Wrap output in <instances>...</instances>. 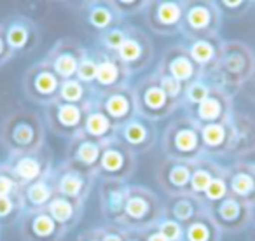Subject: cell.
<instances>
[{
	"label": "cell",
	"instance_id": "6da1fadb",
	"mask_svg": "<svg viewBox=\"0 0 255 241\" xmlns=\"http://www.w3.org/2000/svg\"><path fill=\"white\" fill-rule=\"evenodd\" d=\"M255 70V53L241 40H224L220 60L212 70L205 72L203 79L212 88L226 95L236 96L241 86Z\"/></svg>",
	"mask_w": 255,
	"mask_h": 241
},
{
	"label": "cell",
	"instance_id": "7a4b0ae2",
	"mask_svg": "<svg viewBox=\"0 0 255 241\" xmlns=\"http://www.w3.org/2000/svg\"><path fill=\"white\" fill-rule=\"evenodd\" d=\"M0 142L9 154L37 152L46 143L44 119L30 110H16L9 114L0 128Z\"/></svg>",
	"mask_w": 255,
	"mask_h": 241
},
{
	"label": "cell",
	"instance_id": "3957f363",
	"mask_svg": "<svg viewBox=\"0 0 255 241\" xmlns=\"http://www.w3.org/2000/svg\"><path fill=\"white\" fill-rule=\"evenodd\" d=\"M161 147L168 159L196 163L198 159L205 157L201 126L189 116L175 117L164 129Z\"/></svg>",
	"mask_w": 255,
	"mask_h": 241
},
{
	"label": "cell",
	"instance_id": "277c9868",
	"mask_svg": "<svg viewBox=\"0 0 255 241\" xmlns=\"http://www.w3.org/2000/svg\"><path fill=\"white\" fill-rule=\"evenodd\" d=\"M164 217V205L159 196L143 185H131L123 217L117 226L124 231H143L156 227Z\"/></svg>",
	"mask_w": 255,
	"mask_h": 241
},
{
	"label": "cell",
	"instance_id": "5b68a950",
	"mask_svg": "<svg viewBox=\"0 0 255 241\" xmlns=\"http://www.w3.org/2000/svg\"><path fill=\"white\" fill-rule=\"evenodd\" d=\"M222 14L215 0H184V19L180 32L187 42L219 35Z\"/></svg>",
	"mask_w": 255,
	"mask_h": 241
},
{
	"label": "cell",
	"instance_id": "8992f818",
	"mask_svg": "<svg viewBox=\"0 0 255 241\" xmlns=\"http://www.w3.org/2000/svg\"><path fill=\"white\" fill-rule=\"evenodd\" d=\"M131 89L133 98H135L136 116L143 117L147 120H152V122L166 119L180 107V103L171 100L163 91V88L159 86L154 75L140 79Z\"/></svg>",
	"mask_w": 255,
	"mask_h": 241
},
{
	"label": "cell",
	"instance_id": "52a82bcc",
	"mask_svg": "<svg viewBox=\"0 0 255 241\" xmlns=\"http://www.w3.org/2000/svg\"><path fill=\"white\" fill-rule=\"evenodd\" d=\"M61 79L54 74V70L46 61L33 63L23 75V93L33 103L47 107L49 103L56 102L60 95Z\"/></svg>",
	"mask_w": 255,
	"mask_h": 241
},
{
	"label": "cell",
	"instance_id": "ba28073f",
	"mask_svg": "<svg viewBox=\"0 0 255 241\" xmlns=\"http://www.w3.org/2000/svg\"><path fill=\"white\" fill-rule=\"evenodd\" d=\"M44 124L61 138L72 140L82 131L84 117L91 107H81L65 103L61 100L44 107Z\"/></svg>",
	"mask_w": 255,
	"mask_h": 241
},
{
	"label": "cell",
	"instance_id": "9c48e42d",
	"mask_svg": "<svg viewBox=\"0 0 255 241\" xmlns=\"http://www.w3.org/2000/svg\"><path fill=\"white\" fill-rule=\"evenodd\" d=\"M136 171V156L128 150L119 140H112L103 145L96 178L100 180L128 182Z\"/></svg>",
	"mask_w": 255,
	"mask_h": 241
},
{
	"label": "cell",
	"instance_id": "30bf717a",
	"mask_svg": "<svg viewBox=\"0 0 255 241\" xmlns=\"http://www.w3.org/2000/svg\"><path fill=\"white\" fill-rule=\"evenodd\" d=\"M206 213L222 233H240L254 222L252 206L231 194L215 205L206 206Z\"/></svg>",
	"mask_w": 255,
	"mask_h": 241
},
{
	"label": "cell",
	"instance_id": "8fae6325",
	"mask_svg": "<svg viewBox=\"0 0 255 241\" xmlns=\"http://www.w3.org/2000/svg\"><path fill=\"white\" fill-rule=\"evenodd\" d=\"M145 25L157 35H175L184 19V0H149L143 12Z\"/></svg>",
	"mask_w": 255,
	"mask_h": 241
},
{
	"label": "cell",
	"instance_id": "7c38bea8",
	"mask_svg": "<svg viewBox=\"0 0 255 241\" xmlns=\"http://www.w3.org/2000/svg\"><path fill=\"white\" fill-rule=\"evenodd\" d=\"M117 60L126 67L129 74H138L145 70L150 65L154 56L152 40L147 37V33L135 26H128V35L124 39L123 46L116 53Z\"/></svg>",
	"mask_w": 255,
	"mask_h": 241
},
{
	"label": "cell",
	"instance_id": "4fadbf2b",
	"mask_svg": "<svg viewBox=\"0 0 255 241\" xmlns=\"http://www.w3.org/2000/svg\"><path fill=\"white\" fill-rule=\"evenodd\" d=\"M5 163L11 168L12 175L21 187L33 184L37 180H42V178H47L53 173L54 168L51 154L46 149L26 154H9V159Z\"/></svg>",
	"mask_w": 255,
	"mask_h": 241
},
{
	"label": "cell",
	"instance_id": "5bb4252c",
	"mask_svg": "<svg viewBox=\"0 0 255 241\" xmlns=\"http://www.w3.org/2000/svg\"><path fill=\"white\" fill-rule=\"evenodd\" d=\"M51 178H53L54 191H56L58 196L84 203L93 189V182H95V177L77 170L72 164H68L67 161L53 168Z\"/></svg>",
	"mask_w": 255,
	"mask_h": 241
},
{
	"label": "cell",
	"instance_id": "9a60e30c",
	"mask_svg": "<svg viewBox=\"0 0 255 241\" xmlns=\"http://www.w3.org/2000/svg\"><path fill=\"white\" fill-rule=\"evenodd\" d=\"M95 105L112 120L117 129L136 116V107H135L131 86H124V88L112 89V91L96 95Z\"/></svg>",
	"mask_w": 255,
	"mask_h": 241
},
{
	"label": "cell",
	"instance_id": "2e32d148",
	"mask_svg": "<svg viewBox=\"0 0 255 241\" xmlns=\"http://www.w3.org/2000/svg\"><path fill=\"white\" fill-rule=\"evenodd\" d=\"M95 56H96V79H95V84H93L95 96L107 91H112V89L129 86L131 74L117 60L116 54H110L98 49L95 51Z\"/></svg>",
	"mask_w": 255,
	"mask_h": 241
},
{
	"label": "cell",
	"instance_id": "e0dca14e",
	"mask_svg": "<svg viewBox=\"0 0 255 241\" xmlns=\"http://www.w3.org/2000/svg\"><path fill=\"white\" fill-rule=\"evenodd\" d=\"M86 51L88 49L81 46L75 39H60L49 49L44 61L53 68L54 74L61 81H68V79L75 77V72H77L79 63L84 58Z\"/></svg>",
	"mask_w": 255,
	"mask_h": 241
},
{
	"label": "cell",
	"instance_id": "ac0fdd59",
	"mask_svg": "<svg viewBox=\"0 0 255 241\" xmlns=\"http://www.w3.org/2000/svg\"><path fill=\"white\" fill-rule=\"evenodd\" d=\"M156 72L170 75V77H173L175 81H178L184 86L191 84V82L203 77L201 68L191 60L187 49L182 44L171 46L164 51L159 63H157Z\"/></svg>",
	"mask_w": 255,
	"mask_h": 241
},
{
	"label": "cell",
	"instance_id": "d6986e66",
	"mask_svg": "<svg viewBox=\"0 0 255 241\" xmlns=\"http://www.w3.org/2000/svg\"><path fill=\"white\" fill-rule=\"evenodd\" d=\"M117 140L126 147L128 150H131L135 156L149 152L154 147L157 140V128L156 122L147 120L140 116H135L129 119L126 124H123L117 129Z\"/></svg>",
	"mask_w": 255,
	"mask_h": 241
},
{
	"label": "cell",
	"instance_id": "ffe728a7",
	"mask_svg": "<svg viewBox=\"0 0 255 241\" xmlns=\"http://www.w3.org/2000/svg\"><path fill=\"white\" fill-rule=\"evenodd\" d=\"M2 26H4L5 42H7L9 49L14 56L32 53L39 44V28L28 16H11L7 21L2 23Z\"/></svg>",
	"mask_w": 255,
	"mask_h": 241
},
{
	"label": "cell",
	"instance_id": "44dd1931",
	"mask_svg": "<svg viewBox=\"0 0 255 241\" xmlns=\"http://www.w3.org/2000/svg\"><path fill=\"white\" fill-rule=\"evenodd\" d=\"M19 233L23 241H61L67 231L54 222L47 210H35L21 215Z\"/></svg>",
	"mask_w": 255,
	"mask_h": 241
},
{
	"label": "cell",
	"instance_id": "7402d4cb",
	"mask_svg": "<svg viewBox=\"0 0 255 241\" xmlns=\"http://www.w3.org/2000/svg\"><path fill=\"white\" fill-rule=\"evenodd\" d=\"M103 145H105V143L95 142V140L88 138V136H84L82 133H79L77 136L68 140L65 161H67L68 164H72L74 168H77V170L84 171V173L96 178L100 159H102V152H103Z\"/></svg>",
	"mask_w": 255,
	"mask_h": 241
},
{
	"label": "cell",
	"instance_id": "603a6c76",
	"mask_svg": "<svg viewBox=\"0 0 255 241\" xmlns=\"http://www.w3.org/2000/svg\"><path fill=\"white\" fill-rule=\"evenodd\" d=\"M234 114L233 96L226 95L220 89L212 88L210 95L187 114L199 126L213 124V122H229Z\"/></svg>",
	"mask_w": 255,
	"mask_h": 241
},
{
	"label": "cell",
	"instance_id": "cb8c5ba5",
	"mask_svg": "<svg viewBox=\"0 0 255 241\" xmlns=\"http://www.w3.org/2000/svg\"><path fill=\"white\" fill-rule=\"evenodd\" d=\"M129 182L102 180L100 182V210L105 224L117 226L123 217L129 194Z\"/></svg>",
	"mask_w": 255,
	"mask_h": 241
},
{
	"label": "cell",
	"instance_id": "d4e9b609",
	"mask_svg": "<svg viewBox=\"0 0 255 241\" xmlns=\"http://www.w3.org/2000/svg\"><path fill=\"white\" fill-rule=\"evenodd\" d=\"M192 163L177 159H164L156 171V180L163 192H166L168 198L177 194L189 192V182H191Z\"/></svg>",
	"mask_w": 255,
	"mask_h": 241
},
{
	"label": "cell",
	"instance_id": "484cf974",
	"mask_svg": "<svg viewBox=\"0 0 255 241\" xmlns=\"http://www.w3.org/2000/svg\"><path fill=\"white\" fill-rule=\"evenodd\" d=\"M79 11L86 25L98 33L124 23V19L114 7L112 0H88V2H82Z\"/></svg>",
	"mask_w": 255,
	"mask_h": 241
},
{
	"label": "cell",
	"instance_id": "4316f807",
	"mask_svg": "<svg viewBox=\"0 0 255 241\" xmlns=\"http://www.w3.org/2000/svg\"><path fill=\"white\" fill-rule=\"evenodd\" d=\"M206 212V206L201 198L191 194V192H184V194H177L168 198L164 203V217H170L175 222L187 226L194 219Z\"/></svg>",
	"mask_w": 255,
	"mask_h": 241
},
{
	"label": "cell",
	"instance_id": "83f0119b",
	"mask_svg": "<svg viewBox=\"0 0 255 241\" xmlns=\"http://www.w3.org/2000/svg\"><path fill=\"white\" fill-rule=\"evenodd\" d=\"M231 126H233V143L227 156L238 157L245 156L255 150V119L247 114H241L234 110L231 117Z\"/></svg>",
	"mask_w": 255,
	"mask_h": 241
},
{
	"label": "cell",
	"instance_id": "f1b7e54d",
	"mask_svg": "<svg viewBox=\"0 0 255 241\" xmlns=\"http://www.w3.org/2000/svg\"><path fill=\"white\" fill-rule=\"evenodd\" d=\"M201 142L206 157H222L229 154L233 143V126L229 122H213L201 126Z\"/></svg>",
	"mask_w": 255,
	"mask_h": 241
},
{
	"label": "cell",
	"instance_id": "f546056e",
	"mask_svg": "<svg viewBox=\"0 0 255 241\" xmlns=\"http://www.w3.org/2000/svg\"><path fill=\"white\" fill-rule=\"evenodd\" d=\"M227 189L229 194L241 201L255 205V173L241 163H234L233 166L226 168Z\"/></svg>",
	"mask_w": 255,
	"mask_h": 241
},
{
	"label": "cell",
	"instance_id": "4dcf8cb0",
	"mask_svg": "<svg viewBox=\"0 0 255 241\" xmlns=\"http://www.w3.org/2000/svg\"><path fill=\"white\" fill-rule=\"evenodd\" d=\"M222 46L224 40L217 37H210V39H198L191 40V42L185 44V49H187L191 60L201 68V72L212 70L220 60V54H222Z\"/></svg>",
	"mask_w": 255,
	"mask_h": 241
},
{
	"label": "cell",
	"instance_id": "1f68e13d",
	"mask_svg": "<svg viewBox=\"0 0 255 241\" xmlns=\"http://www.w3.org/2000/svg\"><path fill=\"white\" fill-rule=\"evenodd\" d=\"M81 133L84 136H88V138L95 140V142L107 143L116 140L117 128L112 120L95 105V102H93V107L88 110V114L84 117V124H82Z\"/></svg>",
	"mask_w": 255,
	"mask_h": 241
},
{
	"label": "cell",
	"instance_id": "d6a6232c",
	"mask_svg": "<svg viewBox=\"0 0 255 241\" xmlns=\"http://www.w3.org/2000/svg\"><path fill=\"white\" fill-rule=\"evenodd\" d=\"M84 201H75V199H68L63 196H54L51 203L47 205V213L54 219L58 226H61L65 231L74 229L81 220L82 213H84Z\"/></svg>",
	"mask_w": 255,
	"mask_h": 241
},
{
	"label": "cell",
	"instance_id": "836d02e7",
	"mask_svg": "<svg viewBox=\"0 0 255 241\" xmlns=\"http://www.w3.org/2000/svg\"><path fill=\"white\" fill-rule=\"evenodd\" d=\"M56 196L54 184L51 175L42 180H37L21 189V201L25 212H35V210H46L51 199Z\"/></svg>",
	"mask_w": 255,
	"mask_h": 241
},
{
	"label": "cell",
	"instance_id": "e575fe53",
	"mask_svg": "<svg viewBox=\"0 0 255 241\" xmlns=\"http://www.w3.org/2000/svg\"><path fill=\"white\" fill-rule=\"evenodd\" d=\"M224 166L215 163V159L212 157H201L196 163H192V173H191V182H189V192L198 198H201L203 192L206 191L212 180L219 173H222Z\"/></svg>",
	"mask_w": 255,
	"mask_h": 241
},
{
	"label": "cell",
	"instance_id": "d590c367",
	"mask_svg": "<svg viewBox=\"0 0 255 241\" xmlns=\"http://www.w3.org/2000/svg\"><path fill=\"white\" fill-rule=\"evenodd\" d=\"M222 231L215 226L208 213H203L185 226L184 241H220Z\"/></svg>",
	"mask_w": 255,
	"mask_h": 241
},
{
	"label": "cell",
	"instance_id": "8d00e7d4",
	"mask_svg": "<svg viewBox=\"0 0 255 241\" xmlns=\"http://www.w3.org/2000/svg\"><path fill=\"white\" fill-rule=\"evenodd\" d=\"M58 100H61L65 103H72V105L93 107L95 93H93V88L79 82L77 79H68V81L61 82Z\"/></svg>",
	"mask_w": 255,
	"mask_h": 241
},
{
	"label": "cell",
	"instance_id": "74e56055",
	"mask_svg": "<svg viewBox=\"0 0 255 241\" xmlns=\"http://www.w3.org/2000/svg\"><path fill=\"white\" fill-rule=\"evenodd\" d=\"M210 91H212V86H210L203 77L198 79V81H194V82H191V84L185 86L184 98H182L180 105L184 107L189 114L191 110H194L196 107H198L199 103H201L203 100L210 95Z\"/></svg>",
	"mask_w": 255,
	"mask_h": 241
},
{
	"label": "cell",
	"instance_id": "f35d334b",
	"mask_svg": "<svg viewBox=\"0 0 255 241\" xmlns=\"http://www.w3.org/2000/svg\"><path fill=\"white\" fill-rule=\"evenodd\" d=\"M25 213L23 208L21 196H7V198H0V227L11 226L21 215Z\"/></svg>",
	"mask_w": 255,
	"mask_h": 241
},
{
	"label": "cell",
	"instance_id": "ab89813d",
	"mask_svg": "<svg viewBox=\"0 0 255 241\" xmlns=\"http://www.w3.org/2000/svg\"><path fill=\"white\" fill-rule=\"evenodd\" d=\"M128 35V25H119L114 26V28L107 30L103 33H98V46L102 51L110 54H116L119 51V47L123 46L124 39Z\"/></svg>",
	"mask_w": 255,
	"mask_h": 241
},
{
	"label": "cell",
	"instance_id": "60d3db41",
	"mask_svg": "<svg viewBox=\"0 0 255 241\" xmlns=\"http://www.w3.org/2000/svg\"><path fill=\"white\" fill-rule=\"evenodd\" d=\"M229 196V189H227V178H226V168L222 170V173H219L212 180V184L206 187V191L203 192L201 199L205 203V206L215 205V203L222 201L224 198Z\"/></svg>",
	"mask_w": 255,
	"mask_h": 241
},
{
	"label": "cell",
	"instance_id": "b9f144b4",
	"mask_svg": "<svg viewBox=\"0 0 255 241\" xmlns=\"http://www.w3.org/2000/svg\"><path fill=\"white\" fill-rule=\"evenodd\" d=\"M79 82L82 84L89 86L93 88L95 84V79H96V56H95V51H86L84 58L81 60L79 63V68L75 72V77Z\"/></svg>",
	"mask_w": 255,
	"mask_h": 241
},
{
	"label": "cell",
	"instance_id": "7bdbcfd3",
	"mask_svg": "<svg viewBox=\"0 0 255 241\" xmlns=\"http://www.w3.org/2000/svg\"><path fill=\"white\" fill-rule=\"evenodd\" d=\"M21 185L12 175L11 168L7 163L0 164V198H7V196H21Z\"/></svg>",
	"mask_w": 255,
	"mask_h": 241
},
{
	"label": "cell",
	"instance_id": "ee69618b",
	"mask_svg": "<svg viewBox=\"0 0 255 241\" xmlns=\"http://www.w3.org/2000/svg\"><path fill=\"white\" fill-rule=\"evenodd\" d=\"M114 7L119 12L123 19L129 18V16H138L143 14L147 9L149 0H112Z\"/></svg>",
	"mask_w": 255,
	"mask_h": 241
},
{
	"label": "cell",
	"instance_id": "f6af8a7d",
	"mask_svg": "<svg viewBox=\"0 0 255 241\" xmlns=\"http://www.w3.org/2000/svg\"><path fill=\"white\" fill-rule=\"evenodd\" d=\"M152 75L157 79V82H159V86L163 88V91L166 93L171 100H175L177 103H182V98H184V89H185L184 84H180L178 81H175V79L170 77V75L161 74V72H154Z\"/></svg>",
	"mask_w": 255,
	"mask_h": 241
},
{
	"label": "cell",
	"instance_id": "bcb514c9",
	"mask_svg": "<svg viewBox=\"0 0 255 241\" xmlns=\"http://www.w3.org/2000/svg\"><path fill=\"white\" fill-rule=\"evenodd\" d=\"M217 9L220 11V14L229 16V18H241L248 9L252 7L250 0H234V2H227V0H217L215 2Z\"/></svg>",
	"mask_w": 255,
	"mask_h": 241
},
{
	"label": "cell",
	"instance_id": "7dc6e473",
	"mask_svg": "<svg viewBox=\"0 0 255 241\" xmlns=\"http://www.w3.org/2000/svg\"><path fill=\"white\" fill-rule=\"evenodd\" d=\"M157 229L159 233L166 238L168 241H184V234H185V227L182 224L175 222L170 217H163L157 224Z\"/></svg>",
	"mask_w": 255,
	"mask_h": 241
},
{
	"label": "cell",
	"instance_id": "c3c4849f",
	"mask_svg": "<svg viewBox=\"0 0 255 241\" xmlns=\"http://www.w3.org/2000/svg\"><path fill=\"white\" fill-rule=\"evenodd\" d=\"M98 229H100V234H102L103 241H126V231L121 229L119 226L103 224Z\"/></svg>",
	"mask_w": 255,
	"mask_h": 241
},
{
	"label": "cell",
	"instance_id": "681fc988",
	"mask_svg": "<svg viewBox=\"0 0 255 241\" xmlns=\"http://www.w3.org/2000/svg\"><path fill=\"white\" fill-rule=\"evenodd\" d=\"M12 58H14V54L11 53V49H9L7 42H5L4 26H2V23H0V65L7 63V61H11Z\"/></svg>",
	"mask_w": 255,
	"mask_h": 241
},
{
	"label": "cell",
	"instance_id": "f907efd6",
	"mask_svg": "<svg viewBox=\"0 0 255 241\" xmlns=\"http://www.w3.org/2000/svg\"><path fill=\"white\" fill-rule=\"evenodd\" d=\"M240 93H243V95L247 96L250 102L255 103V70H254V74H252L250 77L245 81V84L241 86Z\"/></svg>",
	"mask_w": 255,
	"mask_h": 241
},
{
	"label": "cell",
	"instance_id": "816d5d0a",
	"mask_svg": "<svg viewBox=\"0 0 255 241\" xmlns=\"http://www.w3.org/2000/svg\"><path fill=\"white\" fill-rule=\"evenodd\" d=\"M142 238H143V241H168L166 238H164L163 234L159 233L157 226L156 227H150V229H147V231H143Z\"/></svg>",
	"mask_w": 255,
	"mask_h": 241
},
{
	"label": "cell",
	"instance_id": "f5cc1de1",
	"mask_svg": "<svg viewBox=\"0 0 255 241\" xmlns=\"http://www.w3.org/2000/svg\"><path fill=\"white\" fill-rule=\"evenodd\" d=\"M77 241H103V240H102V234H100V229L95 227V229H88L82 234H79Z\"/></svg>",
	"mask_w": 255,
	"mask_h": 241
},
{
	"label": "cell",
	"instance_id": "db71d44e",
	"mask_svg": "<svg viewBox=\"0 0 255 241\" xmlns=\"http://www.w3.org/2000/svg\"><path fill=\"white\" fill-rule=\"evenodd\" d=\"M236 161H238V163H241V164H245L247 168H250V170L255 173V150H254V152H248V154H245V156L238 157Z\"/></svg>",
	"mask_w": 255,
	"mask_h": 241
},
{
	"label": "cell",
	"instance_id": "11a10c76",
	"mask_svg": "<svg viewBox=\"0 0 255 241\" xmlns=\"http://www.w3.org/2000/svg\"><path fill=\"white\" fill-rule=\"evenodd\" d=\"M126 241H143L142 233H136V231H126Z\"/></svg>",
	"mask_w": 255,
	"mask_h": 241
},
{
	"label": "cell",
	"instance_id": "9f6ffc18",
	"mask_svg": "<svg viewBox=\"0 0 255 241\" xmlns=\"http://www.w3.org/2000/svg\"><path fill=\"white\" fill-rule=\"evenodd\" d=\"M252 215H254V222H255V205L252 206ZM254 222H252V224H254Z\"/></svg>",
	"mask_w": 255,
	"mask_h": 241
},
{
	"label": "cell",
	"instance_id": "6f0895ef",
	"mask_svg": "<svg viewBox=\"0 0 255 241\" xmlns=\"http://www.w3.org/2000/svg\"><path fill=\"white\" fill-rule=\"evenodd\" d=\"M250 241H255V229H254V234H252V238H250Z\"/></svg>",
	"mask_w": 255,
	"mask_h": 241
}]
</instances>
